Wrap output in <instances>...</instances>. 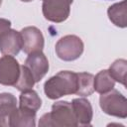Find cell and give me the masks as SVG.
<instances>
[{"instance_id": "6da1fadb", "label": "cell", "mask_w": 127, "mask_h": 127, "mask_svg": "<svg viewBox=\"0 0 127 127\" xmlns=\"http://www.w3.org/2000/svg\"><path fill=\"white\" fill-rule=\"evenodd\" d=\"M77 88V74L73 71L62 70L49 78L44 85L48 98L58 99L64 95L75 93Z\"/></svg>"}, {"instance_id": "7a4b0ae2", "label": "cell", "mask_w": 127, "mask_h": 127, "mask_svg": "<svg viewBox=\"0 0 127 127\" xmlns=\"http://www.w3.org/2000/svg\"><path fill=\"white\" fill-rule=\"evenodd\" d=\"M39 126H56V127H74L77 126V121L73 112L71 103L67 101H59L52 106V111L44 114Z\"/></svg>"}, {"instance_id": "3957f363", "label": "cell", "mask_w": 127, "mask_h": 127, "mask_svg": "<svg viewBox=\"0 0 127 127\" xmlns=\"http://www.w3.org/2000/svg\"><path fill=\"white\" fill-rule=\"evenodd\" d=\"M99 104L103 112L108 115L120 118L127 117V100L114 88L100 95Z\"/></svg>"}, {"instance_id": "277c9868", "label": "cell", "mask_w": 127, "mask_h": 127, "mask_svg": "<svg viewBox=\"0 0 127 127\" xmlns=\"http://www.w3.org/2000/svg\"><path fill=\"white\" fill-rule=\"evenodd\" d=\"M82 52L83 43L75 35H66L61 38L56 44V53L63 61H74L81 56Z\"/></svg>"}, {"instance_id": "5b68a950", "label": "cell", "mask_w": 127, "mask_h": 127, "mask_svg": "<svg viewBox=\"0 0 127 127\" xmlns=\"http://www.w3.org/2000/svg\"><path fill=\"white\" fill-rule=\"evenodd\" d=\"M72 0H43L44 17L55 23H61L67 19Z\"/></svg>"}, {"instance_id": "8992f818", "label": "cell", "mask_w": 127, "mask_h": 127, "mask_svg": "<svg viewBox=\"0 0 127 127\" xmlns=\"http://www.w3.org/2000/svg\"><path fill=\"white\" fill-rule=\"evenodd\" d=\"M20 66L13 56L4 55L0 59V83L14 86L19 78Z\"/></svg>"}, {"instance_id": "52a82bcc", "label": "cell", "mask_w": 127, "mask_h": 127, "mask_svg": "<svg viewBox=\"0 0 127 127\" xmlns=\"http://www.w3.org/2000/svg\"><path fill=\"white\" fill-rule=\"evenodd\" d=\"M22 37V50L26 54L40 52L44 48V37L41 31L33 26L26 27L20 32Z\"/></svg>"}, {"instance_id": "ba28073f", "label": "cell", "mask_w": 127, "mask_h": 127, "mask_svg": "<svg viewBox=\"0 0 127 127\" xmlns=\"http://www.w3.org/2000/svg\"><path fill=\"white\" fill-rule=\"evenodd\" d=\"M25 65L29 68V70L33 74L36 82L40 81L49 70L48 59L42 53V51L29 54L28 58L26 59Z\"/></svg>"}, {"instance_id": "9c48e42d", "label": "cell", "mask_w": 127, "mask_h": 127, "mask_svg": "<svg viewBox=\"0 0 127 127\" xmlns=\"http://www.w3.org/2000/svg\"><path fill=\"white\" fill-rule=\"evenodd\" d=\"M22 50V37L20 32L8 30L0 36V52L3 55L16 56Z\"/></svg>"}, {"instance_id": "30bf717a", "label": "cell", "mask_w": 127, "mask_h": 127, "mask_svg": "<svg viewBox=\"0 0 127 127\" xmlns=\"http://www.w3.org/2000/svg\"><path fill=\"white\" fill-rule=\"evenodd\" d=\"M17 109V99L11 93H0V127L10 126V120Z\"/></svg>"}, {"instance_id": "8fae6325", "label": "cell", "mask_w": 127, "mask_h": 127, "mask_svg": "<svg viewBox=\"0 0 127 127\" xmlns=\"http://www.w3.org/2000/svg\"><path fill=\"white\" fill-rule=\"evenodd\" d=\"M77 125H90L92 119V107L90 102L85 98H75L71 102Z\"/></svg>"}, {"instance_id": "7c38bea8", "label": "cell", "mask_w": 127, "mask_h": 127, "mask_svg": "<svg viewBox=\"0 0 127 127\" xmlns=\"http://www.w3.org/2000/svg\"><path fill=\"white\" fill-rule=\"evenodd\" d=\"M107 14L115 26L125 28L127 25V1L123 0L122 2L113 4L108 8Z\"/></svg>"}, {"instance_id": "4fadbf2b", "label": "cell", "mask_w": 127, "mask_h": 127, "mask_svg": "<svg viewBox=\"0 0 127 127\" xmlns=\"http://www.w3.org/2000/svg\"><path fill=\"white\" fill-rule=\"evenodd\" d=\"M41 105H42V100L35 90L28 89V90L22 91V93L20 95L19 108L37 113V111L40 109Z\"/></svg>"}, {"instance_id": "5bb4252c", "label": "cell", "mask_w": 127, "mask_h": 127, "mask_svg": "<svg viewBox=\"0 0 127 127\" xmlns=\"http://www.w3.org/2000/svg\"><path fill=\"white\" fill-rule=\"evenodd\" d=\"M35 125H36V112L25 110L22 108H17L10 120V126L13 127L15 126L34 127Z\"/></svg>"}, {"instance_id": "9a60e30c", "label": "cell", "mask_w": 127, "mask_h": 127, "mask_svg": "<svg viewBox=\"0 0 127 127\" xmlns=\"http://www.w3.org/2000/svg\"><path fill=\"white\" fill-rule=\"evenodd\" d=\"M77 74V88L75 94L88 96L94 91V75L88 72H79Z\"/></svg>"}, {"instance_id": "2e32d148", "label": "cell", "mask_w": 127, "mask_h": 127, "mask_svg": "<svg viewBox=\"0 0 127 127\" xmlns=\"http://www.w3.org/2000/svg\"><path fill=\"white\" fill-rule=\"evenodd\" d=\"M94 90L100 94L105 93L114 88L115 80L110 75L108 69L99 71L94 76Z\"/></svg>"}, {"instance_id": "e0dca14e", "label": "cell", "mask_w": 127, "mask_h": 127, "mask_svg": "<svg viewBox=\"0 0 127 127\" xmlns=\"http://www.w3.org/2000/svg\"><path fill=\"white\" fill-rule=\"evenodd\" d=\"M110 75L115 81L120 82L126 86V72H127V62L123 59L116 60L108 69Z\"/></svg>"}, {"instance_id": "ac0fdd59", "label": "cell", "mask_w": 127, "mask_h": 127, "mask_svg": "<svg viewBox=\"0 0 127 127\" xmlns=\"http://www.w3.org/2000/svg\"><path fill=\"white\" fill-rule=\"evenodd\" d=\"M35 79L33 74L31 73V71L29 70V68L24 64L20 66V74H19V78L17 80V82L14 84V86L20 90V91H24V90H28V89H32V87L35 84Z\"/></svg>"}, {"instance_id": "d6986e66", "label": "cell", "mask_w": 127, "mask_h": 127, "mask_svg": "<svg viewBox=\"0 0 127 127\" xmlns=\"http://www.w3.org/2000/svg\"><path fill=\"white\" fill-rule=\"evenodd\" d=\"M10 27H11V22L9 20L0 18V36L3 35L5 32H7L8 30H10Z\"/></svg>"}, {"instance_id": "ffe728a7", "label": "cell", "mask_w": 127, "mask_h": 127, "mask_svg": "<svg viewBox=\"0 0 127 127\" xmlns=\"http://www.w3.org/2000/svg\"><path fill=\"white\" fill-rule=\"evenodd\" d=\"M21 1H23V2H30V1H33V0H21Z\"/></svg>"}, {"instance_id": "44dd1931", "label": "cell", "mask_w": 127, "mask_h": 127, "mask_svg": "<svg viewBox=\"0 0 127 127\" xmlns=\"http://www.w3.org/2000/svg\"><path fill=\"white\" fill-rule=\"evenodd\" d=\"M1 3H2V0H0V6H1Z\"/></svg>"}]
</instances>
